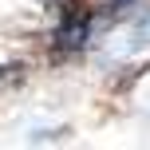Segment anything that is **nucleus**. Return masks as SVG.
I'll return each instance as SVG.
<instances>
[{"instance_id": "f257e3e1", "label": "nucleus", "mask_w": 150, "mask_h": 150, "mask_svg": "<svg viewBox=\"0 0 150 150\" xmlns=\"http://www.w3.org/2000/svg\"><path fill=\"white\" fill-rule=\"evenodd\" d=\"M95 24V8L87 0H67L59 8V24H55V47H83Z\"/></svg>"}]
</instances>
